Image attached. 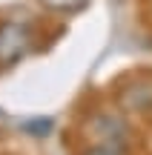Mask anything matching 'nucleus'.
Instances as JSON below:
<instances>
[{
    "label": "nucleus",
    "mask_w": 152,
    "mask_h": 155,
    "mask_svg": "<svg viewBox=\"0 0 152 155\" xmlns=\"http://www.w3.org/2000/svg\"><path fill=\"white\" fill-rule=\"evenodd\" d=\"M29 52V29L20 23L0 26V66H11Z\"/></svg>",
    "instance_id": "1"
},
{
    "label": "nucleus",
    "mask_w": 152,
    "mask_h": 155,
    "mask_svg": "<svg viewBox=\"0 0 152 155\" xmlns=\"http://www.w3.org/2000/svg\"><path fill=\"white\" fill-rule=\"evenodd\" d=\"M40 3H43L46 9H52V12H78V9H83L89 0H40Z\"/></svg>",
    "instance_id": "2"
},
{
    "label": "nucleus",
    "mask_w": 152,
    "mask_h": 155,
    "mask_svg": "<svg viewBox=\"0 0 152 155\" xmlns=\"http://www.w3.org/2000/svg\"><path fill=\"white\" fill-rule=\"evenodd\" d=\"M86 155H124V152H121V147H115V144H98L95 150H89Z\"/></svg>",
    "instance_id": "3"
}]
</instances>
